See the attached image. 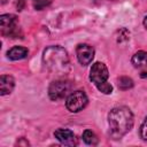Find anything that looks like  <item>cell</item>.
<instances>
[{"instance_id":"cell-10","label":"cell","mask_w":147,"mask_h":147,"mask_svg":"<svg viewBox=\"0 0 147 147\" xmlns=\"http://www.w3.org/2000/svg\"><path fill=\"white\" fill-rule=\"evenodd\" d=\"M29 54L28 48L22 47V46H14L13 48H10L7 52V56L8 59L13 60V61H17V60H22L24 57H26Z\"/></svg>"},{"instance_id":"cell-2","label":"cell","mask_w":147,"mask_h":147,"mask_svg":"<svg viewBox=\"0 0 147 147\" xmlns=\"http://www.w3.org/2000/svg\"><path fill=\"white\" fill-rule=\"evenodd\" d=\"M42 62L46 69L57 76L68 74L70 69V62L67 51L61 46H49L44 51Z\"/></svg>"},{"instance_id":"cell-15","label":"cell","mask_w":147,"mask_h":147,"mask_svg":"<svg viewBox=\"0 0 147 147\" xmlns=\"http://www.w3.org/2000/svg\"><path fill=\"white\" fill-rule=\"evenodd\" d=\"M140 137L144 140H147V117L145 118V121L142 122V124L140 126Z\"/></svg>"},{"instance_id":"cell-14","label":"cell","mask_w":147,"mask_h":147,"mask_svg":"<svg viewBox=\"0 0 147 147\" xmlns=\"http://www.w3.org/2000/svg\"><path fill=\"white\" fill-rule=\"evenodd\" d=\"M51 2H52V0H33L34 8L38 9V10H40V9H42L44 7L48 6Z\"/></svg>"},{"instance_id":"cell-8","label":"cell","mask_w":147,"mask_h":147,"mask_svg":"<svg viewBox=\"0 0 147 147\" xmlns=\"http://www.w3.org/2000/svg\"><path fill=\"white\" fill-rule=\"evenodd\" d=\"M54 136H55V138L61 144H63L65 146H75L77 144L76 136H75V133L71 130H68V129H57L54 132Z\"/></svg>"},{"instance_id":"cell-3","label":"cell","mask_w":147,"mask_h":147,"mask_svg":"<svg viewBox=\"0 0 147 147\" xmlns=\"http://www.w3.org/2000/svg\"><path fill=\"white\" fill-rule=\"evenodd\" d=\"M87 101H88L87 95L83 91H76V92H72L71 94L68 95L67 101H65V106H67V109L69 111L78 113L86 107Z\"/></svg>"},{"instance_id":"cell-9","label":"cell","mask_w":147,"mask_h":147,"mask_svg":"<svg viewBox=\"0 0 147 147\" xmlns=\"http://www.w3.org/2000/svg\"><path fill=\"white\" fill-rule=\"evenodd\" d=\"M15 86V80L9 75H2L0 78V87H1V95H6L11 93Z\"/></svg>"},{"instance_id":"cell-7","label":"cell","mask_w":147,"mask_h":147,"mask_svg":"<svg viewBox=\"0 0 147 147\" xmlns=\"http://www.w3.org/2000/svg\"><path fill=\"white\" fill-rule=\"evenodd\" d=\"M76 54L82 65H87L94 57V48L87 44H79L76 48Z\"/></svg>"},{"instance_id":"cell-1","label":"cell","mask_w":147,"mask_h":147,"mask_svg":"<svg viewBox=\"0 0 147 147\" xmlns=\"http://www.w3.org/2000/svg\"><path fill=\"white\" fill-rule=\"evenodd\" d=\"M133 114L127 107L113 108L108 114L109 134L113 139H121L133 126Z\"/></svg>"},{"instance_id":"cell-13","label":"cell","mask_w":147,"mask_h":147,"mask_svg":"<svg viewBox=\"0 0 147 147\" xmlns=\"http://www.w3.org/2000/svg\"><path fill=\"white\" fill-rule=\"evenodd\" d=\"M83 140L87 145H96L98 144V138L94 134V132H92L91 130H85L84 131V133H83Z\"/></svg>"},{"instance_id":"cell-17","label":"cell","mask_w":147,"mask_h":147,"mask_svg":"<svg viewBox=\"0 0 147 147\" xmlns=\"http://www.w3.org/2000/svg\"><path fill=\"white\" fill-rule=\"evenodd\" d=\"M144 25H145V28L147 29V16L144 18Z\"/></svg>"},{"instance_id":"cell-12","label":"cell","mask_w":147,"mask_h":147,"mask_svg":"<svg viewBox=\"0 0 147 147\" xmlns=\"http://www.w3.org/2000/svg\"><path fill=\"white\" fill-rule=\"evenodd\" d=\"M117 85H118V88L122 90V91H126L129 88H131L133 86V80L130 78V77H126V76H122L117 79Z\"/></svg>"},{"instance_id":"cell-6","label":"cell","mask_w":147,"mask_h":147,"mask_svg":"<svg viewBox=\"0 0 147 147\" xmlns=\"http://www.w3.org/2000/svg\"><path fill=\"white\" fill-rule=\"evenodd\" d=\"M70 91V84L67 80H55L49 85L48 88V95L51 100H60L63 99L68 92Z\"/></svg>"},{"instance_id":"cell-18","label":"cell","mask_w":147,"mask_h":147,"mask_svg":"<svg viewBox=\"0 0 147 147\" xmlns=\"http://www.w3.org/2000/svg\"><path fill=\"white\" fill-rule=\"evenodd\" d=\"M146 74H147V72H146ZM141 76H142V77H146V76H147V75H141Z\"/></svg>"},{"instance_id":"cell-5","label":"cell","mask_w":147,"mask_h":147,"mask_svg":"<svg viewBox=\"0 0 147 147\" xmlns=\"http://www.w3.org/2000/svg\"><path fill=\"white\" fill-rule=\"evenodd\" d=\"M0 24H1V32L3 36L9 37H18V26H17V18L15 15L11 14H3L0 16Z\"/></svg>"},{"instance_id":"cell-11","label":"cell","mask_w":147,"mask_h":147,"mask_svg":"<svg viewBox=\"0 0 147 147\" xmlns=\"http://www.w3.org/2000/svg\"><path fill=\"white\" fill-rule=\"evenodd\" d=\"M131 61H132V64L136 68H139V69L147 68V52H144V51L137 52L132 56V60Z\"/></svg>"},{"instance_id":"cell-16","label":"cell","mask_w":147,"mask_h":147,"mask_svg":"<svg viewBox=\"0 0 147 147\" xmlns=\"http://www.w3.org/2000/svg\"><path fill=\"white\" fill-rule=\"evenodd\" d=\"M17 144H18V145H25V146H29V141L25 140L24 138H22L20 141H17Z\"/></svg>"},{"instance_id":"cell-4","label":"cell","mask_w":147,"mask_h":147,"mask_svg":"<svg viewBox=\"0 0 147 147\" xmlns=\"http://www.w3.org/2000/svg\"><path fill=\"white\" fill-rule=\"evenodd\" d=\"M109 77V72L107 67L102 62H95L92 64V68L90 70V79L92 83L99 88L100 86L105 85Z\"/></svg>"},{"instance_id":"cell-19","label":"cell","mask_w":147,"mask_h":147,"mask_svg":"<svg viewBox=\"0 0 147 147\" xmlns=\"http://www.w3.org/2000/svg\"><path fill=\"white\" fill-rule=\"evenodd\" d=\"M108 1H116V0H108Z\"/></svg>"}]
</instances>
